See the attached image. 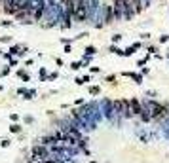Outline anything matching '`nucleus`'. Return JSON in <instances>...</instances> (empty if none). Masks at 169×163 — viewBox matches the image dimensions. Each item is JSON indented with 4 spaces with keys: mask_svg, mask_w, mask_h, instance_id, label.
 <instances>
[{
    "mask_svg": "<svg viewBox=\"0 0 169 163\" xmlns=\"http://www.w3.org/2000/svg\"><path fill=\"white\" fill-rule=\"evenodd\" d=\"M103 21H105V25H112V23L116 21V19H114V10H112V6H108V4L105 6V19H103Z\"/></svg>",
    "mask_w": 169,
    "mask_h": 163,
    "instance_id": "4",
    "label": "nucleus"
},
{
    "mask_svg": "<svg viewBox=\"0 0 169 163\" xmlns=\"http://www.w3.org/2000/svg\"><path fill=\"white\" fill-rule=\"evenodd\" d=\"M129 2H131L133 12H135V14H141V12H142V2H141V0H129Z\"/></svg>",
    "mask_w": 169,
    "mask_h": 163,
    "instance_id": "6",
    "label": "nucleus"
},
{
    "mask_svg": "<svg viewBox=\"0 0 169 163\" xmlns=\"http://www.w3.org/2000/svg\"><path fill=\"white\" fill-rule=\"evenodd\" d=\"M32 158L34 159H42V161H46L48 156H50V152H48V146L44 144H36V146H32Z\"/></svg>",
    "mask_w": 169,
    "mask_h": 163,
    "instance_id": "3",
    "label": "nucleus"
},
{
    "mask_svg": "<svg viewBox=\"0 0 169 163\" xmlns=\"http://www.w3.org/2000/svg\"><path fill=\"white\" fill-rule=\"evenodd\" d=\"M95 48H93V46H87V48H86V55H95Z\"/></svg>",
    "mask_w": 169,
    "mask_h": 163,
    "instance_id": "10",
    "label": "nucleus"
},
{
    "mask_svg": "<svg viewBox=\"0 0 169 163\" xmlns=\"http://www.w3.org/2000/svg\"><path fill=\"white\" fill-rule=\"evenodd\" d=\"M6 74H10V67H6L2 72H0V76H6Z\"/></svg>",
    "mask_w": 169,
    "mask_h": 163,
    "instance_id": "14",
    "label": "nucleus"
},
{
    "mask_svg": "<svg viewBox=\"0 0 169 163\" xmlns=\"http://www.w3.org/2000/svg\"><path fill=\"white\" fill-rule=\"evenodd\" d=\"M150 104V118L154 122H160V120H165L169 116V106L162 103H148Z\"/></svg>",
    "mask_w": 169,
    "mask_h": 163,
    "instance_id": "1",
    "label": "nucleus"
},
{
    "mask_svg": "<svg viewBox=\"0 0 169 163\" xmlns=\"http://www.w3.org/2000/svg\"><path fill=\"white\" fill-rule=\"evenodd\" d=\"M123 76H129V78H133V80L137 82V84H141V80H142V78L139 76V74H135V72H125Z\"/></svg>",
    "mask_w": 169,
    "mask_h": 163,
    "instance_id": "7",
    "label": "nucleus"
},
{
    "mask_svg": "<svg viewBox=\"0 0 169 163\" xmlns=\"http://www.w3.org/2000/svg\"><path fill=\"white\" fill-rule=\"evenodd\" d=\"M0 55H2V50H0Z\"/></svg>",
    "mask_w": 169,
    "mask_h": 163,
    "instance_id": "19",
    "label": "nucleus"
},
{
    "mask_svg": "<svg viewBox=\"0 0 169 163\" xmlns=\"http://www.w3.org/2000/svg\"><path fill=\"white\" fill-rule=\"evenodd\" d=\"M87 15H89V12H87V4L86 0H76V8H74V21L78 23H86Z\"/></svg>",
    "mask_w": 169,
    "mask_h": 163,
    "instance_id": "2",
    "label": "nucleus"
},
{
    "mask_svg": "<svg viewBox=\"0 0 169 163\" xmlns=\"http://www.w3.org/2000/svg\"><path fill=\"white\" fill-rule=\"evenodd\" d=\"M0 42H12V36H0Z\"/></svg>",
    "mask_w": 169,
    "mask_h": 163,
    "instance_id": "13",
    "label": "nucleus"
},
{
    "mask_svg": "<svg viewBox=\"0 0 169 163\" xmlns=\"http://www.w3.org/2000/svg\"><path fill=\"white\" fill-rule=\"evenodd\" d=\"M10 131H12V133H19V131H21V127H19L17 123H14V125L10 127Z\"/></svg>",
    "mask_w": 169,
    "mask_h": 163,
    "instance_id": "12",
    "label": "nucleus"
},
{
    "mask_svg": "<svg viewBox=\"0 0 169 163\" xmlns=\"http://www.w3.org/2000/svg\"><path fill=\"white\" fill-rule=\"evenodd\" d=\"M122 40V36H120V34H114V36H112V42H120Z\"/></svg>",
    "mask_w": 169,
    "mask_h": 163,
    "instance_id": "15",
    "label": "nucleus"
},
{
    "mask_svg": "<svg viewBox=\"0 0 169 163\" xmlns=\"http://www.w3.org/2000/svg\"><path fill=\"white\" fill-rule=\"evenodd\" d=\"M70 68H72V70H80V68H82V63H80V61H74V63L70 65Z\"/></svg>",
    "mask_w": 169,
    "mask_h": 163,
    "instance_id": "9",
    "label": "nucleus"
},
{
    "mask_svg": "<svg viewBox=\"0 0 169 163\" xmlns=\"http://www.w3.org/2000/svg\"><path fill=\"white\" fill-rule=\"evenodd\" d=\"M108 50L112 51V53H116V55H123V51H122V50H118V48H116V46H110Z\"/></svg>",
    "mask_w": 169,
    "mask_h": 163,
    "instance_id": "8",
    "label": "nucleus"
},
{
    "mask_svg": "<svg viewBox=\"0 0 169 163\" xmlns=\"http://www.w3.org/2000/svg\"><path fill=\"white\" fill-rule=\"evenodd\" d=\"M148 51H150V53H156V51H158V48H156V46H150V50H148Z\"/></svg>",
    "mask_w": 169,
    "mask_h": 163,
    "instance_id": "17",
    "label": "nucleus"
},
{
    "mask_svg": "<svg viewBox=\"0 0 169 163\" xmlns=\"http://www.w3.org/2000/svg\"><path fill=\"white\" fill-rule=\"evenodd\" d=\"M0 91H2V86H0Z\"/></svg>",
    "mask_w": 169,
    "mask_h": 163,
    "instance_id": "18",
    "label": "nucleus"
},
{
    "mask_svg": "<svg viewBox=\"0 0 169 163\" xmlns=\"http://www.w3.org/2000/svg\"><path fill=\"white\" fill-rule=\"evenodd\" d=\"M0 146H4V148H8V146H10V141H2V142H0Z\"/></svg>",
    "mask_w": 169,
    "mask_h": 163,
    "instance_id": "16",
    "label": "nucleus"
},
{
    "mask_svg": "<svg viewBox=\"0 0 169 163\" xmlns=\"http://www.w3.org/2000/svg\"><path fill=\"white\" fill-rule=\"evenodd\" d=\"M99 87H97V86H91V87H89V93H91V95H99Z\"/></svg>",
    "mask_w": 169,
    "mask_h": 163,
    "instance_id": "11",
    "label": "nucleus"
},
{
    "mask_svg": "<svg viewBox=\"0 0 169 163\" xmlns=\"http://www.w3.org/2000/svg\"><path fill=\"white\" fill-rule=\"evenodd\" d=\"M129 106H131V114L133 116H137L139 118V114H141V108H142V104L139 103L137 97H133V99H129Z\"/></svg>",
    "mask_w": 169,
    "mask_h": 163,
    "instance_id": "5",
    "label": "nucleus"
}]
</instances>
